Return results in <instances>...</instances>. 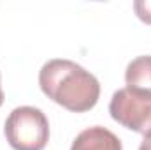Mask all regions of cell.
Returning <instances> with one entry per match:
<instances>
[{"label":"cell","mask_w":151,"mask_h":150,"mask_svg":"<svg viewBox=\"0 0 151 150\" xmlns=\"http://www.w3.org/2000/svg\"><path fill=\"white\" fill-rule=\"evenodd\" d=\"M2 103H4V90H2V85H0V106H2Z\"/></svg>","instance_id":"cell-8"},{"label":"cell","mask_w":151,"mask_h":150,"mask_svg":"<svg viewBox=\"0 0 151 150\" xmlns=\"http://www.w3.org/2000/svg\"><path fill=\"white\" fill-rule=\"evenodd\" d=\"M134 11L137 18L144 23L151 25V0H137L134 2Z\"/></svg>","instance_id":"cell-6"},{"label":"cell","mask_w":151,"mask_h":150,"mask_svg":"<svg viewBox=\"0 0 151 150\" xmlns=\"http://www.w3.org/2000/svg\"><path fill=\"white\" fill-rule=\"evenodd\" d=\"M125 81L128 88L151 90V55H141L134 58L127 66Z\"/></svg>","instance_id":"cell-5"},{"label":"cell","mask_w":151,"mask_h":150,"mask_svg":"<svg viewBox=\"0 0 151 150\" xmlns=\"http://www.w3.org/2000/svg\"><path fill=\"white\" fill-rule=\"evenodd\" d=\"M70 150H123L119 138L113 131L95 125L81 131L72 141Z\"/></svg>","instance_id":"cell-4"},{"label":"cell","mask_w":151,"mask_h":150,"mask_svg":"<svg viewBox=\"0 0 151 150\" xmlns=\"http://www.w3.org/2000/svg\"><path fill=\"white\" fill-rule=\"evenodd\" d=\"M109 113L123 127L139 133L151 134V90L119 88L109 103Z\"/></svg>","instance_id":"cell-3"},{"label":"cell","mask_w":151,"mask_h":150,"mask_svg":"<svg viewBox=\"0 0 151 150\" xmlns=\"http://www.w3.org/2000/svg\"><path fill=\"white\" fill-rule=\"evenodd\" d=\"M139 150H151V134H146L144 136V140H142Z\"/></svg>","instance_id":"cell-7"},{"label":"cell","mask_w":151,"mask_h":150,"mask_svg":"<svg viewBox=\"0 0 151 150\" xmlns=\"http://www.w3.org/2000/svg\"><path fill=\"white\" fill-rule=\"evenodd\" d=\"M40 90L56 104L74 113L90 111L100 97V83L72 60L53 58L39 71Z\"/></svg>","instance_id":"cell-1"},{"label":"cell","mask_w":151,"mask_h":150,"mask_svg":"<svg viewBox=\"0 0 151 150\" xmlns=\"http://www.w3.org/2000/svg\"><path fill=\"white\" fill-rule=\"evenodd\" d=\"M4 133L14 150H44L49 141V122L42 110L19 106L9 113Z\"/></svg>","instance_id":"cell-2"}]
</instances>
